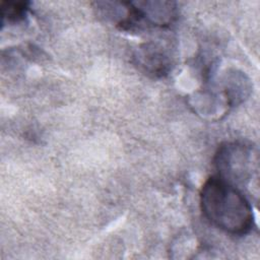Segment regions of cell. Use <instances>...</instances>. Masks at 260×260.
I'll use <instances>...</instances> for the list:
<instances>
[{
  "instance_id": "cell-1",
  "label": "cell",
  "mask_w": 260,
  "mask_h": 260,
  "mask_svg": "<svg viewBox=\"0 0 260 260\" xmlns=\"http://www.w3.org/2000/svg\"><path fill=\"white\" fill-rule=\"evenodd\" d=\"M199 202L204 217L231 236L248 235L254 226L252 205L243 191L216 175L202 185Z\"/></svg>"
},
{
  "instance_id": "cell-2",
  "label": "cell",
  "mask_w": 260,
  "mask_h": 260,
  "mask_svg": "<svg viewBox=\"0 0 260 260\" xmlns=\"http://www.w3.org/2000/svg\"><path fill=\"white\" fill-rule=\"evenodd\" d=\"M216 176L242 190L248 186L257 172V155L251 145L231 141L222 143L213 158Z\"/></svg>"
},
{
  "instance_id": "cell-3",
  "label": "cell",
  "mask_w": 260,
  "mask_h": 260,
  "mask_svg": "<svg viewBox=\"0 0 260 260\" xmlns=\"http://www.w3.org/2000/svg\"><path fill=\"white\" fill-rule=\"evenodd\" d=\"M133 58L139 70L153 77H164L173 65L170 53L158 43L143 44L136 50Z\"/></svg>"
},
{
  "instance_id": "cell-4",
  "label": "cell",
  "mask_w": 260,
  "mask_h": 260,
  "mask_svg": "<svg viewBox=\"0 0 260 260\" xmlns=\"http://www.w3.org/2000/svg\"><path fill=\"white\" fill-rule=\"evenodd\" d=\"M27 11V2H1V15L3 23H18L23 21L26 17Z\"/></svg>"
}]
</instances>
